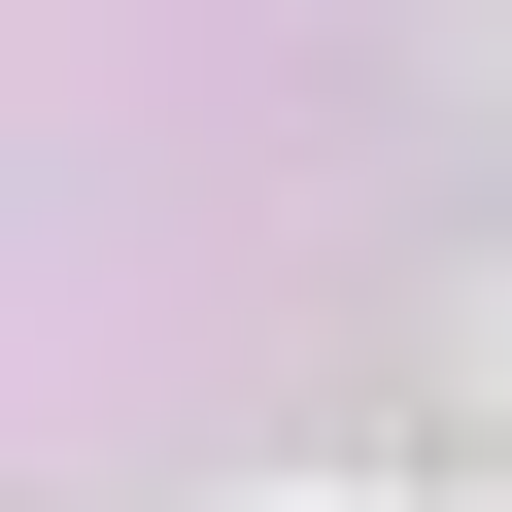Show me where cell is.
Returning a JSON list of instances; mask_svg holds the SVG:
<instances>
[{"instance_id":"cell-1","label":"cell","mask_w":512,"mask_h":512,"mask_svg":"<svg viewBox=\"0 0 512 512\" xmlns=\"http://www.w3.org/2000/svg\"><path fill=\"white\" fill-rule=\"evenodd\" d=\"M308 512H342V478H308Z\"/></svg>"}]
</instances>
